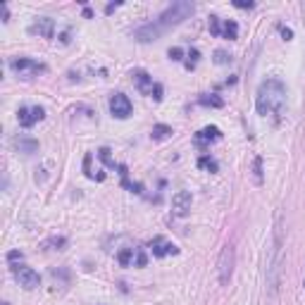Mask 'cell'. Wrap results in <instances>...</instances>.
I'll return each instance as SVG.
<instances>
[{
	"label": "cell",
	"instance_id": "6da1fadb",
	"mask_svg": "<svg viewBox=\"0 0 305 305\" xmlns=\"http://www.w3.org/2000/svg\"><path fill=\"white\" fill-rule=\"evenodd\" d=\"M284 105H286V86L282 79H265L258 88V98H255V108H258L260 117H274L282 115Z\"/></svg>",
	"mask_w": 305,
	"mask_h": 305
},
{
	"label": "cell",
	"instance_id": "7a4b0ae2",
	"mask_svg": "<svg viewBox=\"0 0 305 305\" xmlns=\"http://www.w3.org/2000/svg\"><path fill=\"white\" fill-rule=\"evenodd\" d=\"M282 251H284V219L277 215L274 219V236H272V251H269V262H267V286L272 293L279 289V277H282Z\"/></svg>",
	"mask_w": 305,
	"mask_h": 305
},
{
	"label": "cell",
	"instance_id": "3957f363",
	"mask_svg": "<svg viewBox=\"0 0 305 305\" xmlns=\"http://www.w3.org/2000/svg\"><path fill=\"white\" fill-rule=\"evenodd\" d=\"M193 12H196V5H193V3L177 0V3H172V5L162 12V15L157 17V24H160L162 29H170V26H177V24H181L184 19H188Z\"/></svg>",
	"mask_w": 305,
	"mask_h": 305
},
{
	"label": "cell",
	"instance_id": "277c9868",
	"mask_svg": "<svg viewBox=\"0 0 305 305\" xmlns=\"http://www.w3.org/2000/svg\"><path fill=\"white\" fill-rule=\"evenodd\" d=\"M10 70L15 72L19 79H33L39 77L41 72H46V64L36 62L31 57H12L10 60Z\"/></svg>",
	"mask_w": 305,
	"mask_h": 305
},
{
	"label": "cell",
	"instance_id": "5b68a950",
	"mask_svg": "<svg viewBox=\"0 0 305 305\" xmlns=\"http://www.w3.org/2000/svg\"><path fill=\"white\" fill-rule=\"evenodd\" d=\"M234 262H236V253L231 246H224L222 253H219L217 260V274H219V284L227 286L231 282V274H234Z\"/></svg>",
	"mask_w": 305,
	"mask_h": 305
},
{
	"label": "cell",
	"instance_id": "8992f818",
	"mask_svg": "<svg viewBox=\"0 0 305 305\" xmlns=\"http://www.w3.org/2000/svg\"><path fill=\"white\" fill-rule=\"evenodd\" d=\"M12 274H15L17 284H19L22 289H26V291L39 289V286H41V277H39V272H36V269H31V267H26V265H15V267H12Z\"/></svg>",
	"mask_w": 305,
	"mask_h": 305
},
{
	"label": "cell",
	"instance_id": "52a82bcc",
	"mask_svg": "<svg viewBox=\"0 0 305 305\" xmlns=\"http://www.w3.org/2000/svg\"><path fill=\"white\" fill-rule=\"evenodd\" d=\"M43 117H46V110L41 108V105H33V108L22 105V108L17 110V122H19V126H24V129H31V126L39 124Z\"/></svg>",
	"mask_w": 305,
	"mask_h": 305
},
{
	"label": "cell",
	"instance_id": "ba28073f",
	"mask_svg": "<svg viewBox=\"0 0 305 305\" xmlns=\"http://www.w3.org/2000/svg\"><path fill=\"white\" fill-rule=\"evenodd\" d=\"M131 100H129V95L124 93H112L110 95V112H112V117L117 119H126L131 117Z\"/></svg>",
	"mask_w": 305,
	"mask_h": 305
},
{
	"label": "cell",
	"instance_id": "9c48e42d",
	"mask_svg": "<svg viewBox=\"0 0 305 305\" xmlns=\"http://www.w3.org/2000/svg\"><path fill=\"white\" fill-rule=\"evenodd\" d=\"M150 251H153V258H167V255H179V248L177 243L167 241L164 236H155L150 241Z\"/></svg>",
	"mask_w": 305,
	"mask_h": 305
},
{
	"label": "cell",
	"instance_id": "30bf717a",
	"mask_svg": "<svg viewBox=\"0 0 305 305\" xmlns=\"http://www.w3.org/2000/svg\"><path fill=\"white\" fill-rule=\"evenodd\" d=\"M191 205H193V196L188 191H177L172 196V212L177 217H186L191 212Z\"/></svg>",
	"mask_w": 305,
	"mask_h": 305
},
{
	"label": "cell",
	"instance_id": "8fae6325",
	"mask_svg": "<svg viewBox=\"0 0 305 305\" xmlns=\"http://www.w3.org/2000/svg\"><path fill=\"white\" fill-rule=\"evenodd\" d=\"M162 31H164V29L157 22H150V24H146V26H141V29H136V31H133V39L141 41V43H148V41H157V39H160V33H162Z\"/></svg>",
	"mask_w": 305,
	"mask_h": 305
},
{
	"label": "cell",
	"instance_id": "7c38bea8",
	"mask_svg": "<svg viewBox=\"0 0 305 305\" xmlns=\"http://www.w3.org/2000/svg\"><path fill=\"white\" fill-rule=\"evenodd\" d=\"M29 31H31V33H39V36H43V39H53L55 22L50 19V17H39V19H36V22L29 26Z\"/></svg>",
	"mask_w": 305,
	"mask_h": 305
},
{
	"label": "cell",
	"instance_id": "4fadbf2b",
	"mask_svg": "<svg viewBox=\"0 0 305 305\" xmlns=\"http://www.w3.org/2000/svg\"><path fill=\"white\" fill-rule=\"evenodd\" d=\"M131 79H133V84H136V88L141 91V93H148L150 95V91H153V77H150L148 72H143V70H133L131 72Z\"/></svg>",
	"mask_w": 305,
	"mask_h": 305
},
{
	"label": "cell",
	"instance_id": "5bb4252c",
	"mask_svg": "<svg viewBox=\"0 0 305 305\" xmlns=\"http://www.w3.org/2000/svg\"><path fill=\"white\" fill-rule=\"evenodd\" d=\"M222 139V131H219L217 126H205V129H200V131L196 133V146H200V148H205L208 143H215Z\"/></svg>",
	"mask_w": 305,
	"mask_h": 305
},
{
	"label": "cell",
	"instance_id": "9a60e30c",
	"mask_svg": "<svg viewBox=\"0 0 305 305\" xmlns=\"http://www.w3.org/2000/svg\"><path fill=\"white\" fill-rule=\"evenodd\" d=\"M222 39H229V41L239 39V24L234 19H224L222 22Z\"/></svg>",
	"mask_w": 305,
	"mask_h": 305
},
{
	"label": "cell",
	"instance_id": "2e32d148",
	"mask_svg": "<svg viewBox=\"0 0 305 305\" xmlns=\"http://www.w3.org/2000/svg\"><path fill=\"white\" fill-rule=\"evenodd\" d=\"M172 126H167V124H155L153 126V131H150V139L153 141H164V139H170L172 136Z\"/></svg>",
	"mask_w": 305,
	"mask_h": 305
},
{
	"label": "cell",
	"instance_id": "e0dca14e",
	"mask_svg": "<svg viewBox=\"0 0 305 305\" xmlns=\"http://www.w3.org/2000/svg\"><path fill=\"white\" fill-rule=\"evenodd\" d=\"M198 103L205 105V108H224V100H222L219 95H215V93H212V95H200Z\"/></svg>",
	"mask_w": 305,
	"mask_h": 305
},
{
	"label": "cell",
	"instance_id": "ac0fdd59",
	"mask_svg": "<svg viewBox=\"0 0 305 305\" xmlns=\"http://www.w3.org/2000/svg\"><path fill=\"white\" fill-rule=\"evenodd\" d=\"M15 148H19L22 153H33V150L39 148V143H36V141H26V139H15Z\"/></svg>",
	"mask_w": 305,
	"mask_h": 305
},
{
	"label": "cell",
	"instance_id": "d6986e66",
	"mask_svg": "<svg viewBox=\"0 0 305 305\" xmlns=\"http://www.w3.org/2000/svg\"><path fill=\"white\" fill-rule=\"evenodd\" d=\"M117 260L122 267H131L133 265V248H124L122 253H117Z\"/></svg>",
	"mask_w": 305,
	"mask_h": 305
},
{
	"label": "cell",
	"instance_id": "ffe728a7",
	"mask_svg": "<svg viewBox=\"0 0 305 305\" xmlns=\"http://www.w3.org/2000/svg\"><path fill=\"white\" fill-rule=\"evenodd\" d=\"M198 167H200V170H208V172H217V162L208 155H203L200 160H198Z\"/></svg>",
	"mask_w": 305,
	"mask_h": 305
},
{
	"label": "cell",
	"instance_id": "44dd1931",
	"mask_svg": "<svg viewBox=\"0 0 305 305\" xmlns=\"http://www.w3.org/2000/svg\"><path fill=\"white\" fill-rule=\"evenodd\" d=\"M146 253H143V248H133V267H146Z\"/></svg>",
	"mask_w": 305,
	"mask_h": 305
},
{
	"label": "cell",
	"instance_id": "7402d4cb",
	"mask_svg": "<svg viewBox=\"0 0 305 305\" xmlns=\"http://www.w3.org/2000/svg\"><path fill=\"white\" fill-rule=\"evenodd\" d=\"M210 33L212 36H222V19L215 15L210 17Z\"/></svg>",
	"mask_w": 305,
	"mask_h": 305
},
{
	"label": "cell",
	"instance_id": "603a6c76",
	"mask_svg": "<svg viewBox=\"0 0 305 305\" xmlns=\"http://www.w3.org/2000/svg\"><path fill=\"white\" fill-rule=\"evenodd\" d=\"M215 62H217V64H227V62H231V55L224 53V50H217V53H215Z\"/></svg>",
	"mask_w": 305,
	"mask_h": 305
},
{
	"label": "cell",
	"instance_id": "cb8c5ba5",
	"mask_svg": "<svg viewBox=\"0 0 305 305\" xmlns=\"http://www.w3.org/2000/svg\"><path fill=\"white\" fill-rule=\"evenodd\" d=\"M188 57H191V60L186 62V70H193V67H196V62H198V57H200V53H198L196 48H193V50L188 53Z\"/></svg>",
	"mask_w": 305,
	"mask_h": 305
},
{
	"label": "cell",
	"instance_id": "d4e9b609",
	"mask_svg": "<svg viewBox=\"0 0 305 305\" xmlns=\"http://www.w3.org/2000/svg\"><path fill=\"white\" fill-rule=\"evenodd\" d=\"M167 55H170V60H177V62H179L181 60V55H184V50H181V48H170V50H167Z\"/></svg>",
	"mask_w": 305,
	"mask_h": 305
},
{
	"label": "cell",
	"instance_id": "484cf974",
	"mask_svg": "<svg viewBox=\"0 0 305 305\" xmlns=\"http://www.w3.org/2000/svg\"><path fill=\"white\" fill-rule=\"evenodd\" d=\"M150 95H153L155 100H162V84H155V86H153V91H150Z\"/></svg>",
	"mask_w": 305,
	"mask_h": 305
},
{
	"label": "cell",
	"instance_id": "4316f807",
	"mask_svg": "<svg viewBox=\"0 0 305 305\" xmlns=\"http://www.w3.org/2000/svg\"><path fill=\"white\" fill-rule=\"evenodd\" d=\"M255 177H258V181H262V160L260 157H255Z\"/></svg>",
	"mask_w": 305,
	"mask_h": 305
},
{
	"label": "cell",
	"instance_id": "83f0119b",
	"mask_svg": "<svg viewBox=\"0 0 305 305\" xmlns=\"http://www.w3.org/2000/svg\"><path fill=\"white\" fill-rule=\"evenodd\" d=\"M234 5H236V8H243V10H246V8H248V10L255 8V3H251V0H248V3H246V0H236Z\"/></svg>",
	"mask_w": 305,
	"mask_h": 305
},
{
	"label": "cell",
	"instance_id": "f1b7e54d",
	"mask_svg": "<svg viewBox=\"0 0 305 305\" xmlns=\"http://www.w3.org/2000/svg\"><path fill=\"white\" fill-rule=\"evenodd\" d=\"M279 31H282V36H284V39H286V41H291V39H293V31H291L289 26H279Z\"/></svg>",
	"mask_w": 305,
	"mask_h": 305
},
{
	"label": "cell",
	"instance_id": "f546056e",
	"mask_svg": "<svg viewBox=\"0 0 305 305\" xmlns=\"http://www.w3.org/2000/svg\"><path fill=\"white\" fill-rule=\"evenodd\" d=\"M8 260H10V262H15V260H22V253H19V251H10V253H8Z\"/></svg>",
	"mask_w": 305,
	"mask_h": 305
},
{
	"label": "cell",
	"instance_id": "4dcf8cb0",
	"mask_svg": "<svg viewBox=\"0 0 305 305\" xmlns=\"http://www.w3.org/2000/svg\"><path fill=\"white\" fill-rule=\"evenodd\" d=\"M64 239H53V241H48V246H57V248H60V246H64Z\"/></svg>",
	"mask_w": 305,
	"mask_h": 305
},
{
	"label": "cell",
	"instance_id": "1f68e13d",
	"mask_svg": "<svg viewBox=\"0 0 305 305\" xmlns=\"http://www.w3.org/2000/svg\"><path fill=\"white\" fill-rule=\"evenodd\" d=\"M117 8H119V3H110L108 8H105V12H108V15H110V12H115V10H117Z\"/></svg>",
	"mask_w": 305,
	"mask_h": 305
}]
</instances>
